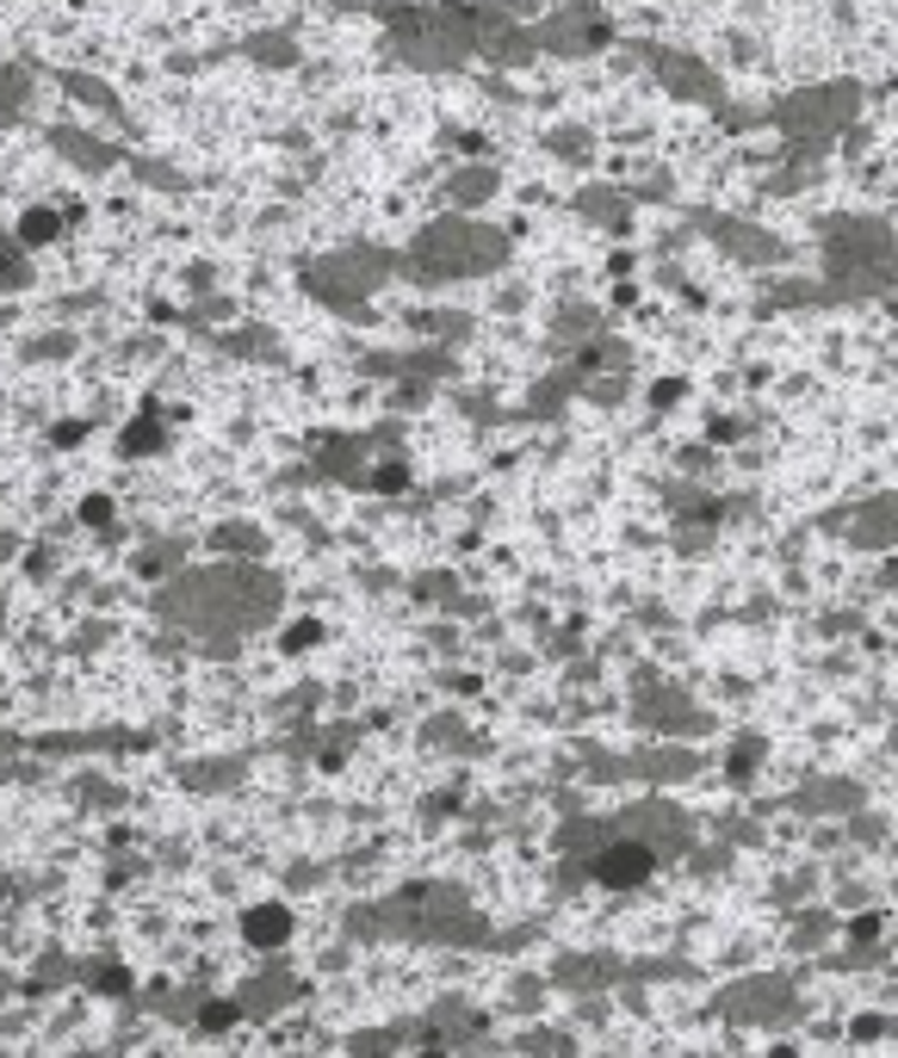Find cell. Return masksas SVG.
<instances>
[{"instance_id":"cell-16","label":"cell","mask_w":898,"mask_h":1058,"mask_svg":"<svg viewBox=\"0 0 898 1058\" xmlns=\"http://www.w3.org/2000/svg\"><path fill=\"white\" fill-rule=\"evenodd\" d=\"M32 285V261L19 242H0V292H25Z\"/></svg>"},{"instance_id":"cell-19","label":"cell","mask_w":898,"mask_h":1058,"mask_svg":"<svg viewBox=\"0 0 898 1058\" xmlns=\"http://www.w3.org/2000/svg\"><path fill=\"white\" fill-rule=\"evenodd\" d=\"M552 149L577 161V156H589V149H595V137H583V130H552Z\"/></svg>"},{"instance_id":"cell-6","label":"cell","mask_w":898,"mask_h":1058,"mask_svg":"<svg viewBox=\"0 0 898 1058\" xmlns=\"http://www.w3.org/2000/svg\"><path fill=\"white\" fill-rule=\"evenodd\" d=\"M651 68H657V81H663L676 99H694V106L726 112V87H719V75H712L700 56H682V50H651Z\"/></svg>"},{"instance_id":"cell-7","label":"cell","mask_w":898,"mask_h":1058,"mask_svg":"<svg viewBox=\"0 0 898 1058\" xmlns=\"http://www.w3.org/2000/svg\"><path fill=\"white\" fill-rule=\"evenodd\" d=\"M700 230L719 242V248L731 254V261H743V266H774V261H788V242H774L762 223H743V218H712V211H700Z\"/></svg>"},{"instance_id":"cell-5","label":"cell","mask_w":898,"mask_h":1058,"mask_svg":"<svg viewBox=\"0 0 898 1058\" xmlns=\"http://www.w3.org/2000/svg\"><path fill=\"white\" fill-rule=\"evenodd\" d=\"M391 254L384 248H366V242H347V248L323 254V261H310V273H304V285H310L323 304H335V310L347 316H366V292H379V279L391 273Z\"/></svg>"},{"instance_id":"cell-1","label":"cell","mask_w":898,"mask_h":1058,"mask_svg":"<svg viewBox=\"0 0 898 1058\" xmlns=\"http://www.w3.org/2000/svg\"><path fill=\"white\" fill-rule=\"evenodd\" d=\"M503 261H508V235L453 211V218L427 223V230L415 235V248L403 266H410L415 279H477V273H489V266H503Z\"/></svg>"},{"instance_id":"cell-8","label":"cell","mask_w":898,"mask_h":1058,"mask_svg":"<svg viewBox=\"0 0 898 1058\" xmlns=\"http://www.w3.org/2000/svg\"><path fill=\"white\" fill-rule=\"evenodd\" d=\"M533 50H558V56H583V50H601L608 44V19H595L589 7H564L558 19L533 25Z\"/></svg>"},{"instance_id":"cell-18","label":"cell","mask_w":898,"mask_h":1058,"mask_svg":"<svg viewBox=\"0 0 898 1058\" xmlns=\"http://www.w3.org/2000/svg\"><path fill=\"white\" fill-rule=\"evenodd\" d=\"M156 446H161L156 421H130V427H125V452H156Z\"/></svg>"},{"instance_id":"cell-14","label":"cell","mask_w":898,"mask_h":1058,"mask_svg":"<svg viewBox=\"0 0 898 1058\" xmlns=\"http://www.w3.org/2000/svg\"><path fill=\"white\" fill-rule=\"evenodd\" d=\"M577 211H583V218H595V223H608V230H620V223H626V192L595 187V192H583V199H577Z\"/></svg>"},{"instance_id":"cell-4","label":"cell","mask_w":898,"mask_h":1058,"mask_svg":"<svg viewBox=\"0 0 898 1058\" xmlns=\"http://www.w3.org/2000/svg\"><path fill=\"white\" fill-rule=\"evenodd\" d=\"M855 112H862V87L855 81H824V87H800L774 106V125L793 137V149H824L843 125H855Z\"/></svg>"},{"instance_id":"cell-3","label":"cell","mask_w":898,"mask_h":1058,"mask_svg":"<svg viewBox=\"0 0 898 1058\" xmlns=\"http://www.w3.org/2000/svg\"><path fill=\"white\" fill-rule=\"evenodd\" d=\"M824 266L836 297H874L892 285V223L886 218H831L824 223Z\"/></svg>"},{"instance_id":"cell-22","label":"cell","mask_w":898,"mask_h":1058,"mask_svg":"<svg viewBox=\"0 0 898 1058\" xmlns=\"http://www.w3.org/2000/svg\"><path fill=\"white\" fill-rule=\"evenodd\" d=\"M422 1058H441V1052H422Z\"/></svg>"},{"instance_id":"cell-20","label":"cell","mask_w":898,"mask_h":1058,"mask_svg":"<svg viewBox=\"0 0 898 1058\" xmlns=\"http://www.w3.org/2000/svg\"><path fill=\"white\" fill-rule=\"evenodd\" d=\"M249 934H254V941H279V934H285V917H254Z\"/></svg>"},{"instance_id":"cell-13","label":"cell","mask_w":898,"mask_h":1058,"mask_svg":"<svg viewBox=\"0 0 898 1058\" xmlns=\"http://www.w3.org/2000/svg\"><path fill=\"white\" fill-rule=\"evenodd\" d=\"M645 872H651L645 848H608V855H601V879H608V886H632V879H645Z\"/></svg>"},{"instance_id":"cell-15","label":"cell","mask_w":898,"mask_h":1058,"mask_svg":"<svg viewBox=\"0 0 898 1058\" xmlns=\"http://www.w3.org/2000/svg\"><path fill=\"white\" fill-rule=\"evenodd\" d=\"M63 235V218L56 211H44V204H32L25 218H19V248H50Z\"/></svg>"},{"instance_id":"cell-17","label":"cell","mask_w":898,"mask_h":1058,"mask_svg":"<svg viewBox=\"0 0 898 1058\" xmlns=\"http://www.w3.org/2000/svg\"><path fill=\"white\" fill-rule=\"evenodd\" d=\"M249 56L279 68V63H298V44H292L285 32H261V38H249Z\"/></svg>"},{"instance_id":"cell-12","label":"cell","mask_w":898,"mask_h":1058,"mask_svg":"<svg viewBox=\"0 0 898 1058\" xmlns=\"http://www.w3.org/2000/svg\"><path fill=\"white\" fill-rule=\"evenodd\" d=\"M56 87H68L81 106H94V112H106V118H118V125H125V106H118V94H112L106 81L81 75V68H63V75H56Z\"/></svg>"},{"instance_id":"cell-21","label":"cell","mask_w":898,"mask_h":1058,"mask_svg":"<svg viewBox=\"0 0 898 1058\" xmlns=\"http://www.w3.org/2000/svg\"><path fill=\"white\" fill-rule=\"evenodd\" d=\"M564 7H589V0H564Z\"/></svg>"},{"instance_id":"cell-9","label":"cell","mask_w":898,"mask_h":1058,"mask_svg":"<svg viewBox=\"0 0 898 1058\" xmlns=\"http://www.w3.org/2000/svg\"><path fill=\"white\" fill-rule=\"evenodd\" d=\"M50 142H56V156H63V161H75V168H94V173H106V168H118V161H125V149H112V142L87 137V130H68V125L50 130Z\"/></svg>"},{"instance_id":"cell-11","label":"cell","mask_w":898,"mask_h":1058,"mask_svg":"<svg viewBox=\"0 0 898 1058\" xmlns=\"http://www.w3.org/2000/svg\"><path fill=\"white\" fill-rule=\"evenodd\" d=\"M32 87H38V75H32L25 63H7V68H0V125L25 118V106H32Z\"/></svg>"},{"instance_id":"cell-2","label":"cell","mask_w":898,"mask_h":1058,"mask_svg":"<svg viewBox=\"0 0 898 1058\" xmlns=\"http://www.w3.org/2000/svg\"><path fill=\"white\" fill-rule=\"evenodd\" d=\"M391 50L410 68H465L477 56V13L472 7H397Z\"/></svg>"},{"instance_id":"cell-10","label":"cell","mask_w":898,"mask_h":1058,"mask_svg":"<svg viewBox=\"0 0 898 1058\" xmlns=\"http://www.w3.org/2000/svg\"><path fill=\"white\" fill-rule=\"evenodd\" d=\"M496 187H503V180H496V168H458L453 180H446V199L458 204V218H472V204H484Z\"/></svg>"}]
</instances>
